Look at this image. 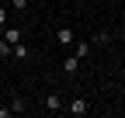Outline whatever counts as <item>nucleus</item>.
<instances>
[{
	"label": "nucleus",
	"instance_id": "f257e3e1",
	"mask_svg": "<svg viewBox=\"0 0 125 118\" xmlns=\"http://www.w3.org/2000/svg\"><path fill=\"white\" fill-rule=\"evenodd\" d=\"M56 42H59L62 49H73V42H76L73 28H70V24H59V28H56Z\"/></svg>",
	"mask_w": 125,
	"mask_h": 118
},
{
	"label": "nucleus",
	"instance_id": "f03ea898",
	"mask_svg": "<svg viewBox=\"0 0 125 118\" xmlns=\"http://www.w3.org/2000/svg\"><path fill=\"white\" fill-rule=\"evenodd\" d=\"M66 111H70V115H76V118H83V115L90 111V104H87V97H73L70 104H66Z\"/></svg>",
	"mask_w": 125,
	"mask_h": 118
},
{
	"label": "nucleus",
	"instance_id": "7ed1b4c3",
	"mask_svg": "<svg viewBox=\"0 0 125 118\" xmlns=\"http://www.w3.org/2000/svg\"><path fill=\"white\" fill-rule=\"evenodd\" d=\"M62 73H66V77H76V73H80V56H62Z\"/></svg>",
	"mask_w": 125,
	"mask_h": 118
},
{
	"label": "nucleus",
	"instance_id": "20e7f679",
	"mask_svg": "<svg viewBox=\"0 0 125 118\" xmlns=\"http://www.w3.org/2000/svg\"><path fill=\"white\" fill-rule=\"evenodd\" d=\"M42 108H45V111H62V97H59L56 90H49V94L42 97Z\"/></svg>",
	"mask_w": 125,
	"mask_h": 118
},
{
	"label": "nucleus",
	"instance_id": "39448f33",
	"mask_svg": "<svg viewBox=\"0 0 125 118\" xmlns=\"http://www.w3.org/2000/svg\"><path fill=\"white\" fill-rule=\"evenodd\" d=\"M31 56V49L24 45V42H18V45H10V59H28Z\"/></svg>",
	"mask_w": 125,
	"mask_h": 118
},
{
	"label": "nucleus",
	"instance_id": "423d86ee",
	"mask_svg": "<svg viewBox=\"0 0 125 118\" xmlns=\"http://www.w3.org/2000/svg\"><path fill=\"white\" fill-rule=\"evenodd\" d=\"M73 56H80V59H87L90 56V42H73V49H70Z\"/></svg>",
	"mask_w": 125,
	"mask_h": 118
},
{
	"label": "nucleus",
	"instance_id": "0eeeda50",
	"mask_svg": "<svg viewBox=\"0 0 125 118\" xmlns=\"http://www.w3.org/2000/svg\"><path fill=\"white\" fill-rule=\"evenodd\" d=\"M10 111H14V115L28 111V101H24V97H14V101H10Z\"/></svg>",
	"mask_w": 125,
	"mask_h": 118
},
{
	"label": "nucleus",
	"instance_id": "6e6552de",
	"mask_svg": "<svg viewBox=\"0 0 125 118\" xmlns=\"http://www.w3.org/2000/svg\"><path fill=\"white\" fill-rule=\"evenodd\" d=\"M4 38L10 42V45H18V42H21V31H18V28H7V31H4Z\"/></svg>",
	"mask_w": 125,
	"mask_h": 118
},
{
	"label": "nucleus",
	"instance_id": "1a4fd4ad",
	"mask_svg": "<svg viewBox=\"0 0 125 118\" xmlns=\"http://www.w3.org/2000/svg\"><path fill=\"white\" fill-rule=\"evenodd\" d=\"M108 42H111V31H97L94 35V45H108Z\"/></svg>",
	"mask_w": 125,
	"mask_h": 118
},
{
	"label": "nucleus",
	"instance_id": "9d476101",
	"mask_svg": "<svg viewBox=\"0 0 125 118\" xmlns=\"http://www.w3.org/2000/svg\"><path fill=\"white\" fill-rule=\"evenodd\" d=\"M0 56H10V42L7 38H0Z\"/></svg>",
	"mask_w": 125,
	"mask_h": 118
},
{
	"label": "nucleus",
	"instance_id": "9b49d317",
	"mask_svg": "<svg viewBox=\"0 0 125 118\" xmlns=\"http://www.w3.org/2000/svg\"><path fill=\"white\" fill-rule=\"evenodd\" d=\"M10 7H14V10H24V7H28V0H10Z\"/></svg>",
	"mask_w": 125,
	"mask_h": 118
},
{
	"label": "nucleus",
	"instance_id": "f8f14e48",
	"mask_svg": "<svg viewBox=\"0 0 125 118\" xmlns=\"http://www.w3.org/2000/svg\"><path fill=\"white\" fill-rule=\"evenodd\" d=\"M0 24H7V4H0Z\"/></svg>",
	"mask_w": 125,
	"mask_h": 118
}]
</instances>
